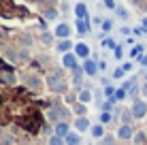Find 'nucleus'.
Wrapping results in <instances>:
<instances>
[{"instance_id": "f257e3e1", "label": "nucleus", "mask_w": 147, "mask_h": 145, "mask_svg": "<svg viewBox=\"0 0 147 145\" xmlns=\"http://www.w3.org/2000/svg\"><path fill=\"white\" fill-rule=\"evenodd\" d=\"M47 86L53 90V92H64L66 90V83H64V75L60 68H53L51 73L47 75Z\"/></svg>"}, {"instance_id": "f03ea898", "label": "nucleus", "mask_w": 147, "mask_h": 145, "mask_svg": "<svg viewBox=\"0 0 147 145\" xmlns=\"http://www.w3.org/2000/svg\"><path fill=\"white\" fill-rule=\"evenodd\" d=\"M130 111H132L134 119H143V117L147 115V103H145V100H139V98H136V100L132 103V109H130Z\"/></svg>"}, {"instance_id": "7ed1b4c3", "label": "nucleus", "mask_w": 147, "mask_h": 145, "mask_svg": "<svg viewBox=\"0 0 147 145\" xmlns=\"http://www.w3.org/2000/svg\"><path fill=\"white\" fill-rule=\"evenodd\" d=\"M70 32H73V30H70V26H68V24H58V26H55V30H53V34H55V38H58V41H60V38H68L70 36Z\"/></svg>"}, {"instance_id": "20e7f679", "label": "nucleus", "mask_w": 147, "mask_h": 145, "mask_svg": "<svg viewBox=\"0 0 147 145\" xmlns=\"http://www.w3.org/2000/svg\"><path fill=\"white\" fill-rule=\"evenodd\" d=\"M117 137L121 139V141H128V139H132V137H134L132 126H130V124H121L119 130H117Z\"/></svg>"}, {"instance_id": "39448f33", "label": "nucleus", "mask_w": 147, "mask_h": 145, "mask_svg": "<svg viewBox=\"0 0 147 145\" xmlns=\"http://www.w3.org/2000/svg\"><path fill=\"white\" fill-rule=\"evenodd\" d=\"M81 66H83V71H85V75H88V77H94V75L98 73V64H96L94 60H90V58L85 60Z\"/></svg>"}, {"instance_id": "423d86ee", "label": "nucleus", "mask_w": 147, "mask_h": 145, "mask_svg": "<svg viewBox=\"0 0 147 145\" xmlns=\"http://www.w3.org/2000/svg\"><path fill=\"white\" fill-rule=\"evenodd\" d=\"M62 64H64V68H70V71H73L75 66H77V53H64V58H62Z\"/></svg>"}, {"instance_id": "0eeeda50", "label": "nucleus", "mask_w": 147, "mask_h": 145, "mask_svg": "<svg viewBox=\"0 0 147 145\" xmlns=\"http://www.w3.org/2000/svg\"><path fill=\"white\" fill-rule=\"evenodd\" d=\"M75 128H77V132H85V130H90V119L85 117V115H79L77 119H75Z\"/></svg>"}, {"instance_id": "6e6552de", "label": "nucleus", "mask_w": 147, "mask_h": 145, "mask_svg": "<svg viewBox=\"0 0 147 145\" xmlns=\"http://www.w3.org/2000/svg\"><path fill=\"white\" fill-rule=\"evenodd\" d=\"M40 86H43V81H40L38 75H26V88H30V90H38Z\"/></svg>"}, {"instance_id": "1a4fd4ad", "label": "nucleus", "mask_w": 147, "mask_h": 145, "mask_svg": "<svg viewBox=\"0 0 147 145\" xmlns=\"http://www.w3.org/2000/svg\"><path fill=\"white\" fill-rule=\"evenodd\" d=\"M73 47H75V45L70 43L68 38H60V41H58V45H55V49H58V53H62V56H64V53H68V51H70V49H73Z\"/></svg>"}, {"instance_id": "9d476101", "label": "nucleus", "mask_w": 147, "mask_h": 145, "mask_svg": "<svg viewBox=\"0 0 147 145\" xmlns=\"http://www.w3.org/2000/svg\"><path fill=\"white\" fill-rule=\"evenodd\" d=\"M75 53H77V58L88 60V58H90V47H88L85 43H77V45H75Z\"/></svg>"}, {"instance_id": "9b49d317", "label": "nucleus", "mask_w": 147, "mask_h": 145, "mask_svg": "<svg viewBox=\"0 0 147 145\" xmlns=\"http://www.w3.org/2000/svg\"><path fill=\"white\" fill-rule=\"evenodd\" d=\"M83 75H85V71H83V66H75L73 68V83L75 86H81V83H83Z\"/></svg>"}, {"instance_id": "f8f14e48", "label": "nucleus", "mask_w": 147, "mask_h": 145, "mask_svg": "<svg viewBox=\"0 0 147 145\" xmlns=\"http://www.w3.org/2000/svg\"><path fill=\"white\" fill-rule=\"evenodd\" d=\"M68 132H70V128H68L66 119H62V122H58V124H55V130H53V134H60V137H66Z\"/></svg>"}, {"instance_id": "ddd939ff", "label": "nucleus", "mask_w": 147, "mask_h": 145, "mask_svg": "<svg viewBox=\"0 0 147 145\" xmlns=\"http://www.w3.org/2000/svg\"><path fill=\"white\" fill-rule=\"evenodd\" d=\"M73 11H75V15H77V19H88V7H85L83 2H77Z\"/></svg>"}, {"instance_id": "4468645a", "label": "nucleus", "mask_w": 147, "mask_h": 145, "mask_svg": "<svg viewBox=\"0 0 147 145\" xmlns=\"http://www.w3.org/2000/svg\"><path fill=\"white\" fill-rule=\"evenodd\" d=\"M90 132H92L94 139H105V124H94L90 128Z\"/></svg>"}, {"instance_id": "2eb2a0df", "label": "nucleus", "mask_w": 147, "mask_h": 145, "mask_svg": "<svg viewBox=\"0 0 147 145\" xmlns=\"http://www.w3.org/2000/svg\"><path fill=\"white\" fill-rule=\"evenodd\" d=\"M64 141H66V145H81V134L79 132H68L64 137Z\"/></svg>"}, {"instance_id": "dca6fc26", "label": "nucleus", "mask_w": 147, "mask_h": 145, "mask_svg": "<svg viewBox=\"0 0 147 145\" xmlns=\"http://www.w3.org/2000/svg\"><path fill=\"white\" fill-rule=\"evenodd\" d=\"M77 100H79V103H83V105L92 103V92H90V88L81 90V92H79V96H77Z\"/></svg>"}, {"instance_id": "f3484780", "label": "nucleus", "mask_w": 147, "mask_h": 145, "mask_svg": "<svg viewBox=\"0 0 147 145\" xmlns=\"http://www.w3.org/2000/svg\"><path fill=\"white\" fill-rule=\"evenodd\" d=\"M43 13H45V19H58V9L51 7V4L43 7Z\"/></svg>"}, {"instance_id": "a211bd4d", "label": "nucleus", "mask_w": 147, "mask_h": 145, "mask_svg": "<svg viewBox=\"0 0 147 145\" xmlns=\"http://www.w3.org/2000/svg\"><path fill=\"white\" fill-rule=\"evenodd\" d=\"M77 32L79 34H88L90 32V22L88 19H77Z\"/></svg>"}, {"instance_id": "6ab92c4d", "label": "nucleus", "mask_w": 147, "mask_h": 145, "mask_svg": "<svg viewBox=\"0 0 147 145\" xmlns=\"http://www.w3.org/2000/svg\"><path fill=\"white\" fill-rule=\"evenodd\" d=\"M134 145H143L145 141H147V134H145V130H139V132H134Z\"/></svg>"}, {"instance_id": "aec40b11", "label": "nucleus", "mask_w": 147, "mask_h": 145, "mask_svg": "<svg viewBox=\"0 0 147 145\" xmlns=\"http://www.w3.org/2000/svg\"><path fill=\"white\" fill-rule=\"evenodd\" d=\"M113 122V111H102L100 113V124H111Z\"/></svg>"}, {"instance_id": "412c9836", "label": "nucleus", "mask_w": 147, "mask_h": 145, "mask_svg": "<svg viewBox=\"0 0 147 145\" xmlns=\"http://www.w3.org/2000/svg\"><path fill=\"white\" fill-rule=\"evenodd\" d=\"M49 145H66V141H64V137H60V134H51V137H49Z\"/></svg>"}, {"instance_id": "4be33fe9", "label": "nucleus", "mask_w": 147, "mask_h": 145, "mask_svg": "<svg viewBox=\"0 0 147 145\" xmlns=\"http://www.w3.org/2000/svg\"><path fill=\"white\" fill-rule=\"evenodd\" d=\"M115 103H117V100H115V98H109L107 103H102V111H113Z\"/></svg>"}, {"instance_id": "5701e85b", "label": "nucleus", "mask_w": 147, "mask_h": 145, "mask_svg": "<svg viewBox=\"0 0 147 145\" xmlns=\"http://www.w3.org/2000/svg\"><path fill=\"white\" fill-rule=\"evenodd\" d=\"M126 96H128V90H124V88H119V90H117V92H115V96H113V98H115V100H124V98H126Z\"/></svg>"}, {"instance_id": "b1692460", "label": "nucleus", "mask_w": 147, "mask_h": 145, "mask_svg": "<svg viewBox=\"0 0 147 145\" xmlns=\"http://www.w3.org/2000/svg\"><path fill=\"white\" fill-rule=\"evenodd\" d=\"M19 41H22L24 45H28V47H30L34 38H32V34H19Z\"/></svg>"}, {"instance_id": "393cba45", "label": "nucleus", "mask_w": 147, "mask_h": 145, "mask_svg": "<svg viewBox=\"0 0 147 145\" xmlns=\"http://www.w3.org/2000/svg\"><path fill=\"white\" fill-rule=\"evenodd\" d=\"M53 36H55V34H49V32H43V34H40V41H43L45 45H51V41H53Z\"/></svg>"}, {"instance_id": "a878e982", "label": "nucleus", "mask_w": 147, "mask_h": 145, "mask_svg": "<svg viewBox=\"0 0 147 145\" xmlns=\"http://www.w3.org/2000/svg\"><path fill=\"white\" fill-rule=\"evenodd\" d=\"M132 111H124V113H121V124H130V122H132Z\"/></svg>"}, {"instance_id": "bb28decb", "label": "nucleus", "mask_w": 147, "mask_h": 145, "mask_svg": "<svg viewBox=\"0 0 147 145\" xmlns=\"http://www.w3.org/2000/svg\"><path fill=\"white\" fill-rule=\"evenodd\" d=\"M115 92H117V90H115L113 86H105V96H107V98H113Z\"/></svg>"}, {"instance_id": "cd10ccee", "label": "nucleus", "mask_w": 147, "mask_h": 145, "mask_svg": "<svg viewBox=\"0 0 147 145\" xmlns=\"http://www.w3.org/2000/svg\"><path fill=\"white\" fill-rule=\"evenodd\" d=\"M141 53H143V47H141V45H134L132 51H130V58H136V56H141Z\"/></svg>"}, {"instance_id": "c85d7f7f", "label": "nucleus", "mask_w": 147, "mask_h": 145, "mask_svg": "<svg viewBox=\"0 0 147 145\" xmlns=\"http://www.w3.org/2000/svg\"><path fill=\"white\" fill-rule=\"evenodd\" d=\"M75 113H77V115H85V105L77 103V105H75Z\"/></svg>"}, {"instance_id": "c756f323", "label": "nucleus", "mask_w": 147, "mask_h": 145, "mask_svg": "<svg viewBox=\"0 0 147 145\" xmlns=\"http://www.w3.org/2000/svg\"><path fill=\"white\" fill-rule=\"evenodd\" d=\"M111 28H113V22H111V19H105L102 22V32H111Z\"/></svg>"}, {"instance_id": "7c9ffc66", "label": "nucleus", "mask_w": 147, "mask_h": 145, "mask_svg": "<svg viewBox=\"0 0 147 145\" xmlns=\"http://www.w3.org/2000/svg\"><path fill=\"white\" fill-rule=\"evenodd\" d=\"M102 45H105V47H107V49H115V47H117L113 38H107V41H102Z\"/></svg>"}, {"instance_id": "2f4dec72", "label": "nucleus", "mask_w": 147, "mask_h": 145, "mask_svg": "<svg viewBox=\"0 0 147 145\" xmlns=\"http://www.w3.org/2000/svg\"><path fill=\"white\" fill-rule=\"evenodd\" d=\"M117 15H119L121 19H128V11H126L124 7H117Z\"/></svg>"}, {"instance_id": "473e14b6", "label": "nucleus", "mask_w": 147, "mask_h": 145, "mask_svg": "<svg viewBox=\"0 0 147 145\" xmlns=\"http://www.w3.org/2000/svg\"><path fill=\"white\" fill-rule=\"evenodd\" d=\"M9 38V30H4V28H0V43H4Z\"/></svg>"}, {"instance_id": "72a5a7b5", "label": "nucleus", "mask_w": 147, "mask_h": 145, "mask_svg": "<svg viewBox=\"0 0 147 145\" xmlns=\"http://www.w3.org/2000/svg\"><path fill=\"white\" fill-rule=\"evenodd\" d=\"M124 73H126L124 68H115V71H113V77H115V79H121V77H124Z\"/></svg>"}, {"instance_id": "f704fd0d", "label": "nucleus", "mask_w": 147, "mask_h": 145, "mask_svg": "<svg viewBox=\"0 0 147 145\" xmlns=\"http://www.w3.org/2000/svg\"><path fill=\"white\" fill-rule=\"evenodd\" d=\"M105 7L107 9H117V4H115V0H105Z\"/></svg>"}, {"instance_id": "c9c22d12", "label": "nucleus", "mask_w": 147, "mask_h": 145, "mask_svg": "<svg viewBox=\"0 0 147 145\" xmlns=\"http://www.w3.org/2000/svg\"><path fill=\"white\" fill-rule=\"evenodd\" d=\"M113 51H115V58H124V49H121L119 45H117V47L113 49Z\"/></svg>"}, {"instance_id": "e433bc0d", "label": "nucleus", "mask_w": 147, "mask_h": 145, "mask_svg": "<svg viewBox=\"0 0 147 145\" xmlns=\"http://www.w3.org/2000/svg\"><path fill=\"white\" fill-rule=\"evenodd\" d=\"M121 68H124L126 73H130V71H132V64H130V62H124V64H121Z\"/></svg>"}, {"instance_id": "4c0bfd02", "label": "nucleus", "mask_w": 147, "mask_h": 145, "mask_svg": "<svg viewBox=\"0 0 147 145\" xmlns=\"http://www.w3.org/2000/svg\"><path fill=\"white\" fill-rule=\"evenodd\" d=\"M130 30H132V28H128V26H124V28H121V30H119V32H121V34H126V36H128V34H130Z\"/></svg>"}, {"instance_id": "58836bf2", "label": "nucleus", "mask_w": 147, "mask_h": 145, "mask_svg": "<svg viewBox=\"0 0 147 145\" xmlns=\"http://www.w3.org/2000/svg\"><path fill=\"white\" fill-rule=\"evenodd\" d=\"M141 94H143V96H147V81L141 86Z\"/></svg>"}, {"instance_id": "ea45409f", "label": "nucleus", "mask_w": 147, "mask_h": 145, "mask_svg": "<svg viewBox=\"0 0 147 145\" xmlns=\"http://www.w3.org/2000/svg\"><path fill=\"white\" fill-rule=\"evenodd\" d=\"M98 68H100V71H105V68H107V62H105V60H100V62H98Z\"/></svg>"}, {"instance_id": "a19ab883", "label": "nucleus", "mask_w": 147, "mask_h": 145, "mask_svg": "<svg viewBox=\"0 0 147 145\" xmlns=\"http://www.w3.org/2000/svg\"><path fill=\"white\" fill-rule=\"evenodd\" d=\"M139 62H141V64H143V66L147 68V56H141V60H139Z\"/></svg>"}, {"instance_id": "79ce46f5", "label": "nucleus", "mask_w": 147, "mask_h": 145, "mask_svg": "<svg viewBox=\"0 0 147 145\" xmlns=\"http://www.w3.org/2000/svg\"><path fill=\"white\" fill-rule=\"evenodd\" d=\"M143 32H145L143 28H134V34H136V36H141V34H143Z\"/></svg>"}, {"instance_id": "37998d69", "label": "nucleus", "mask_w": 147, "mask_h": 145, "mask_svg": "<svg viewBox=\"0 0 147 145\" xmlns=\"http://www.w3.org/2000/svg\"><path fill=\"white\" fill-rule=\"evenodd\" d=\"M143 28H147V17H143ZM147 32V30H145Z\"/></svg>"}, {"instance_id": "c03bdc74", "label": "nucleus", "mask_w": 147, "mask_h": 145, "mask_svg": "<svg viewBox=\"0 0 147 145\" xmlns=\"http://www.w3.org/2000/svg\"><path fill=\"white\" fill-rule=\"evenodd\" d=\"M145 81H147V73H145Z\"/></svg>"}, {"instance_id": "a18cd8bd", "label": "nucleus", "mask_w": 147, "mask_h": 145, "mask_svg": "<svg viewBox=\"0 0 147 145\" xmlns=\"http://www.w3.org/2000/svg\"><path fill=\"white\" fill-rule=\"evenodd\" d=\"M0 134H2V130H0Z\"/></svg>"}]
</instances>
